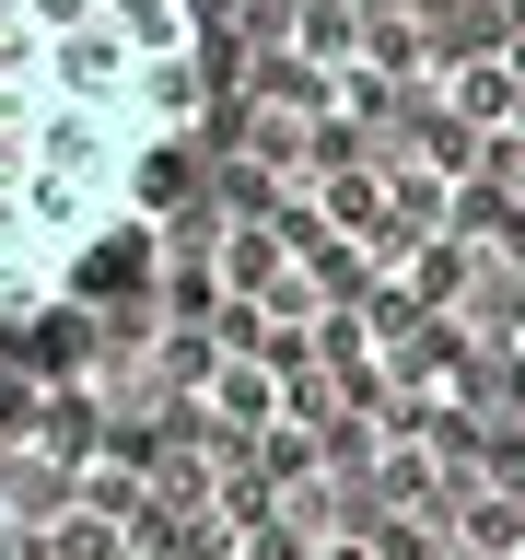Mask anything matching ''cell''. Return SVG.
I'll list each match as a JSON object with an SVG mask.
<instances>
[{"label":"cell","mask_w":525,"mask_h":560,"mask_svg":"<svg viewBox=\"0 0 525 560\" xmlns=\"http://www.w3.org/2000/svg\"><path fill=\"white\" fill-rule=\"evenodd\" d=\"M199 0H0V327L140 222L199 129Z\"/></svg>","instance_id":"1"},{"label":"cell","mask_w":525,"mask_h":560,"mask_svg":"<svg viewBox=\"0 0 525 560\" xmlns=\"http://www.w3.org/2000/svg\"><path fill=\"white\" fill-rule=\"evenodd\" d=\"M455 105H467L479 129H514V117H525V82H514V70H502V59H479V70H467V82H455Z\"/></svg>","instance_id":"2"}]
</instances>
